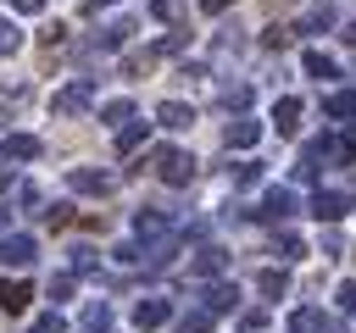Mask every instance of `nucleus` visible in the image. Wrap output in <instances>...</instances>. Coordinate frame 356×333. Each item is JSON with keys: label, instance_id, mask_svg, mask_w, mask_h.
<instances>
[{"label": "nucleus", "instance_id": "obj_1", "mask_svg": "<svg viewBox=\"0 0 356 333\" xmlns=\"http://www.w3.org/2000/svg\"><path fill=\"white\" fill-rule=\"evenodd\" d=\"M156 172H161V183H172V189H178V183H189V178H195V161H189L184 150H161V155H156Z\"/></svg>", "mask_w": 356, "mask_h": 333}, {"label": "nucleus", "instance_id": "obj_2", "mask_svg": "<svg viewBox=\"0 0 356 333\" xmlns=\"http://www.w3.org/2000/svg\"><path fill=\"white\" fill-rule=\"evenodd\" d=\"M28 300H33V283H17V278H11V283H0V311H11V316H17V311H28Z\"/></svg>", "mask_w": 356, "mask_h": 333}, {"label": "nucleus", "instance_id": "obj_3", "mask_svg": "<svg viewBox=\"0 0 356 333\" xmlns=\"http://www.w3.org/2000/svg\"><path fill=\"white\" fill-rule=\"evenodd\" d=\"M167 311H172L167 300H139V305H134V327H161Z\"/></svg>", "mask_w": 356, "mask_h": 333}, {"label": "nucleus", "instance_id": "obj_4", "mask_svg": "<svg viewBox=\"0 0 356 333\" xmlns=\"http://www.w3.org/2000/svg\"><path fill=\"white\" fill-rule=\"evenodd\" d=\"M312 216H317V222H339V216H345V200H339V194H328V189H317Z\"/></svg>", "mask_w": 356, "mask_h": 333}, {"label": "nucleus", "instance_id": "obj_5", "mask_svg": "<svg viewBox=\"0 0 356 333\" xmlns=\"http://www.w3.org/2000/svg\"><path fill=\"white\" fill-rule=\"evenodd\" d=\"M234 305H239V289L234 283H211L206 289V311H234Z\"/></svg>", "mask_w": 356, "mask_h": 333}, {"label": "nucleus", "instance_id": "obj_6", "mask_svg": "<svg viewBox=\"0 0 356 333\" xmlns=\"http://www.w3.org/2000/svg\"><path fill=\"white\" fill-rule=\"evenodd\" d=\"M273 122H278V133H295L300 128V100H278L273 105Z\"/></svg>", "mask_w": 356, "mask_h": 333}, {"label": "nucleus", "instance_id": "obj_7", "mask_svg": "<svg viewBox=\"0 0 356 333\" xmlns=\"http://www.w3.org/2000/svg\"><path fill=\"white\" fill-rule=\"evenodd\" d=\"M156 117H161V122H167V128H189V122H195V111H189V105H184V100H167V105H161V111H156Z\"/></svg>", "mask_w": 356, "mask_h": 333}, {"label": "nucleus", "instance_id": "obj_8", "mask_svg": "<svg viewBox=\"0 0 356 333\" xmlns=\"http://www.w3.org/2000/svg\"><path fill=\"white\" fill-rule=\"evenodd\" d=\"M256 289H261V294H267V300H278V294H284V289H289V278H284V272H273V266H267V272H261V278H256Z\"/></svg>", "mask_w": 356, "mask_h": 333}, {"label": "nucleus", "instance_id": "obj_9", "mask_svg": "<svg viewBox=\"0 0 356 333\" xmlns=\"http://www.w3.org/2000/svg\"><path fill=\"white\" fill-rule=\"evenodd\" d=\"M289 211H295V194L289 189H273L267 194V216H289Z\"/></svg>", "mask_w": 356, "mask_h": 333}, {"label": "nucleus", "instance_id": "obj_10", "mask_svg": "<svg viewBox=\"0 0 356 333\" xmlns=\"http://www.w3.org/2000/svg\"><path fill=\"white\" fill-rule=\"evenodd\" d=\"M195 272H200V278L222 272V250H200V255H195Z\"/></svg>", "mask_w": 356, "mask_h": 333}, {"label": "nucleus", "instance_id": "obj_11", "mask_svg": "<svg viewBox=\"0 0 356 333\" xmlns=\"http://www.w3.org/2000/svg\"><path fill=\"white\" fill-rule=\"evenodd\" d=\"M306 72H312V78H334V61H328L323 50H312V56H306Z\"/></svg>", "mask_w": 356, "mask_h": 333}, {"label": "nucleus", "instance_id": "obj_12", "mask_svg": "<svg viewBox=\"0 0 356 333\" xmlns=\"http://www.w3.org/2000/svg\"><path fill=\"white\" fill-rule=\"evenodd\" d=\"M256 133H261L256 122H234V128H228V144H256Z\"/></svg>", "mask_w": 356, "mask_h": 333}, {"label": "nucleus", "instance_id": "obj_13", "mask_svg": "<svg viewBox=\"0 0 356 333\" xmlns=\"http://www.w3.org/2000/svg\"><path fill=\"white\" fill-rule=\"evenodd\" d=\"M72 189H89V194H100V189H111L100 172H72Z\"/></svg>", "mask_w": 356, "mask_h": 333}, {"label": "nucleus", "instance_id": "obj_14", "mask_svg": "<svg viewBox=\"0 0 356 333\" xmlns=\"http://www.w3.org/2000/svg\"><path fill=\"white\" fill-rule=\"evenodd\" d=\"M328 117H356V94H328Z\"/></svg>", "mask_w": 356, "mask_h": 333}, {"label": "nucleus", "instance_id": "obj_15", "mask_svg": "<svg viewBox=\"0 0 356 333\" xmlns=\"http://www.w3.org/2000/svg\"><path fill=\"white\" fill-rule=\"evenodd\" d=\"M0 261H28V239H6L0 244Z\"/></svg>", "mask_w": 356, "mask_h": 333}, {"label": "nucleus", "instance_id": "obj_16", "mask_svg": "<svg viewBox=\"0 0 356 333\" xmlns=\"http://www.w3.org/2000/svg\"><path fill=\"white\" fill-rule=\"evenodd\" d=\"M106 322H111V311H106V305H89V311H83V327H89V333H100Z\"/></svg>", "mask_w": 356, "mask_h": 333}, {"label": "nucleus", "instance_id": "obj_17", "mask_svg": "<svg viewBox=\"0 0 356 333\" xmlns=\"http://www.w3.org/2000/svg\"><path fill=\"white\" fill-rule=\"evenodd\" d=\"M184 333H211V311H189L184 316Z\"/></svg>", "mask_w": 356, "mask_h": 333}, {"label": "nucleus", "instance_id": "obj_18", "mask_svg": "<svg viewBox=\"0 0 356 333\" xmlns=\"http://www.w3.org/2000/svg\"><path fill=\"white\" fill-rule=\"evenodd\" d=\"M306 28H334V11H328V6H312V11H306Z\"/></svg>", "mask_w": 356, "mask_h": 333}, {"label": "nucleus", "instance_id": "obj_19", "mask_svg": "<svg viewBox=\"0 0 356 333\" xmlns=\"http://www.w3.org/2000/svg\"><path fill=\"white\" fill-rule=\"evenodd\" d=\"M334 300H339V311H356V278H350V283H339V289H334Z\"/></svg>", "mask_w": 356, "mask_h": 333}, {"label": "nucleus", "instance_id": "obj_20", "mask_svg": "<svg viewBox=\"0 0 356 333\" xmlns=\"http://www.w3.org/2000/svg\"><path fill=\"white\" fill-rule=\"evenodd\" d=\"M278 255L295 261V255H300V239H295V233H278Z\"/></svg>", "mask_w": 356, "mask_h": 333}, {"label": "nucleus", "instance_id": "obj_21", "mask_svg": "<svg viewBox=\"0 0 356 333\" xmlns=\"http://www.w3.org/2000/svg\"><path fill=\"white\" fill-rule=\"evenodd\" d=\"M184 11V0H156V17H178Z\"/></svg>", "mask_w": 356, "mask_h": 333}, {"label": "nucleus", "instance_id": "obj_22", "mask_svg": "<svg viewBox=\"0 0 356 333\" xmlns=\"http://www.w3.org/2000/svg\"><path fill=\"white\" fill-rule=\"evenodd\" d=\"M33 333H61V316H39V322H33Z\"/></svg>", "mask_w": 356, "mask_h": 333}, {"label": "nucleus", "instance_id": "obj_23", "mask_svg": "<svg viewBox=\"0 0 356 333\" xmlns=\"http://www.w3.org/2000/svg\"><path fill=\"white\" fill-rule=\"evenodd\" d=\"M200 6H206V11H222V6H228V0H200Z\"/></svg>", "mask_w": 356, "mask_h": 333}, {"label": "nucleus", "instance_id": "obj_24", "mask_svg": "<svg viewBox=\"0 0 356 333\" xmlns=\"http://www.w3.org/2000/svg\"><path fill=\"white\" fill-rule=\"evenodd\" d=\"M345 39H350V44H356V22H350V28H345Z\"/></svg>", "mask_w": 356, "mask_h": 333}, {"label": "nucleus", "instance_id": "obj_25", "mask_svg": "<svg viewBox=\"0 0 356 333\" xmlns=\"http://www.w3.org/2000/svg\"><path fill=\"white\" fill-rule=\"evenodd\" d=\"M345 144H350V150H356V133H350V139H345Z\"/></svg>", "mask_w": 356, "mask_h": 333}, {"label": "nucleus", "instance_id": "obj_26", "mask_svg": "<svg viewBox=\"0 0 356 333\" xmlns=\"http://www.w3.org/2000/svg\"><path fill=\"white\" fill-rule=\"evenodd\" d=\"M0 228H6V216H0Z\"/></svg>", "mask_w": 356, "mask_h": 333}]
</instances>
